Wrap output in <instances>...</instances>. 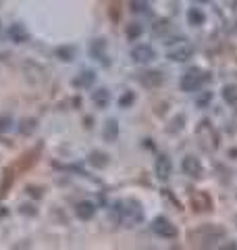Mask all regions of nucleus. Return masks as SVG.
Here are the masks:
<instances>
[{
    "mask_svg": "<svg viewBox=\"0 0 237 250\" xmlns=\"http://www.w3.org/2000/svg\"><path fill=\"white\" fill-rule=\"evenodd\" d=\"M113 215H115V221L125 225V228H136V225L144 221V208L133 198L117 200L113 207Z\"/></svg>",
    "mask_w": 237,
    "mask_h": 250,
    "instance_id": "nucleus-1",
    "label": "nucleus"
},
{
    "mask_svg": "<svg viewBox=\"0 0 237 250\" xmlns=\"http://www.w3.org/2000/svg\"><path fill=\"white\" fill-rule=\"evenodd\" d=\"M225 238V229L220 225H202L189 231V242L198 248H212Z\"/></svg>",
    "mask_w": 237,
    "mask_h": 250,
    "instance_id": "nucleus-2",
    "label": "nucleus"
},
{
    "mask_svg": "<svg viewBox=\"0 0 237 250\" xmlns=\"http://www.w3.org/2000/svg\"><path fill=\"white\" fill-rule=\"evenodd\" d=\"M196 136H198V140H200V144L206 152H212V150L218 148V134L208 121H202L200 125H198Z\"/></svg>",
    "mask_w": 237,
    "mask_h": 250,
    "instance_id": "nucleus-3",
    "label": "nucleus"
},
{
    "mask_svg": "<svg viewBox=\"0 0 237 250\" xmlns=\"http://www.w3.org/2000/svg\"><path fill=\"white\" fill-rule=\"evenodd\" d=\"M204 82H206V75H204L202 71H198V69H189V71H185L183 75H181V82H179V88L192 94V92H200V88L204 85Z\"/></svg>",
    "mask_w": 237,
    "mask_h": 250,
    "instance_id": "nucleus-4",
    "label": "nucleus"
},
{
    "mask_svg": "<svg viewBox=\"0 0 237 250\" xmlns=\"http://www.w3.org/2000/svg\"><path fill=\"white\" fill-rule=\"evenodd\" d=\"M192 54H194V46L187 40H181V42H175L167 50V59H171L173 62H185L192 59Z\"/></svg>",
    "mask_w": 237,
    "mask_h": 250,
    "instance_id": "nucleus-5",
    "label": "nucleus"
},
{
    "mask_svg": "<svg viewBox=\"0 0 237 250\" xmlns=\"http://www.w3.org/2000/svg\"><path fill=\"white\" fill-rule=\"evenodd\" d=\"M152 231L156 233V236L160 238H167V240H173L177 236V228L173 225L167 217H156L152 221Z\"/></svg>",
    "mask_w": 237,
    "mask_h": 250,
    "instance_id": "nucleus-6",
    "label": "nucleus"
},
{
    "mask_svg": "<svg viewBox=\"0 0 237 250\" xmlns=\"http://www.w3.org/2000/svg\"><path fill=\"white\" fill-rule=\"evenodd\" d=\"M23 73H25L29 83H44L46 82V69L42 65H38L34 61L23 62Z\"/></svg>",
    "mask_w": 237,
    "mask_h": 250,
    "instance_id": "nucleus-7",
    "label": "nucleus"
},
{
    "mask_svg": "<svg viewBox=\"0 0 237 250\" xmlns=\"http://www.w3.org/2000/svg\"><path fill=\"white\" fill-rule=\"evenodd\" d=\"M131 59L139 62V65H148V62H152L156 59V50L150 44H138L131 48Z\"/></svg>",
    "mask_w": 237,
    "mask_h": 250,
    "instance_id": "nucleus-8",
    "label": "nucleus"
},
{
    "mask_svg": "<svg viewBox=\"0 0 237 250\" xmlns=\"http://www.w3.org/2000/svg\"><path fill=\"white\" fill-rule=\"evenodd\" d=\"M154 173H156V177L160 179V182H167V179L171 177V173H173V163H171V159L167 154H160L156 159V163H154Z\"/></svg>",
    "mask_w": 237,
    "mask_h": 250,
    "instance_id": "nucleus-9",
    "label": "nucleus"
},
{
    "mask_svg": "<svg viewBox=\"0 0 237 250\" xmlns=\"http://www.w3.org/2000/svg\"><path fill=\"white\" fill-rule=\"evenodd\" d=\"M6 36H9L15 44H25V42H29V31L23 27L21 23H13V25L6 27Z\"/></svg>",
    "mask_w": 237,
    "mask_h": 250,
    "instance_id": "nucleus-10",
    "label": "nucleus"
},
{
    "mask_svg": "<svg viewBox=\"0 0 237 250\" xmlns=\"http://www.w3.org/2000/svg\"><path fill=\"white\" fill-rule=\"evenodd\" d=\"M181 169H183V173L189 175V177H200L202 175V163L196 159V156H185L183 161H181Z\"/></svg>",
    "mask_w": 237,
    "mask_h": 250,
    "instance_id": "nucleus-11",
    "label": "nucleus"
},
{
    "mask_svg": "<svg viewBox=\"0 0 237 250\" xmlns=\"http://www.w3.org/2000/svg\"><path fill=\"white\" fill-rule=\"evenodd\" d=\"M90 54L94 59H98L102 65H108V57H106V42L102 38H96V40L90 42Z\"/></svg>",
    "mask_w": 237,
    "mask_h": 250,
    "instance_id": "nucleus-12",
    "label": "nucleus"
},
{
    "mask_svg": "<svg viewBox=\"0 0 237 250\" xmlns=\"http://www.w3.org/2000/svg\"><path fill=\"white\" fill-rule=\"evenodd\" d=\"M138 80L141 85H146V88H158V85L164 83V75H162V71H144Z\"/></svg>",
    "mask_w": 237,
    "mask_h": 250,
    "instance_id": "nucleus-13",
    "label": "nucleus"
},
{
    "mask_svg": "<svg viewBox=\"0 0 237 250\" xmlns=\"http://www.w3.org/2000/svg\"><path fill=\"white\" fill-rule=\"evenodd\" d=\"M75 215L81 219V221H90V219L96 215V205L90 200H81L79 205L75 207Z\"/></svg>",
    "mask_w": 237,
    "mask_h": 250,
    "instance_id": "nucleus-14",
    "label": "nucleus"
},
{
    "mask_svg": "<svg viewBox=\"0 0 237 250\" xmlns=\"http://www.w3.org/2000/svg\"><path fill=\"white\" fill-rule=\"evenodd\" d=\"M194 210H210L212 208V200L206 192H196V196L192 198Z\"/></svg>",
    "mask_w": 237,
    "mask_h": 250,
    "instance_id": "nucleus-15",
    "label": "nucleus"
},
{
    "mask_svg": "<svg viewBox=\"0 0 237 250\" xmlns=\"http://www.w3.org/2000/svg\"><path fill=\"white\" fill-rule=\"evenodd\" d=\"M92 100H94V104H96L98 108H106L108 103H110V92H108L106 88L94 90V92H92Z\"/></svg>",
    "mask_w": 237,
    "mask_h": 250,
    "instance_id": "nucleus-16",
    "label": "nucleus"
},
{
    "mask_svg": "<svg viewBox=\"0 0 237 250\" xmlns=\"http://www.w3.org/2000/svg\"><path fill=\"white\" fill-rule=\"evenodd\" d=\"M90 165L92 167H96V169H104L106 165H108V154H104V152H100V150H94L92 154H90Z\"/></svg>",
    "mask_w": 237,
    "mask_h": 250,
    "instance_id": "nucleus-17",
    "label": "nucleus"
},
{
    "mask_svg": "<svg viewBox=\"0 0 237 250\" xmlns=\"http://www.w3.org/2000/svg\"><path fill=\"white\" fill-rule=\"evenodd\" d=\"M117 136H118V123H117V119H108L106 127H104V140L106 142H115Z\"/></svg>",
    "mask_w": 237,
    "mask_h": 250,
    "instance_id": "nucleus-18",
    "label": "nucleus"
},
{
    "mask_svg": "<svg viewBox=\"0 0 237 250\" xmlns=\"http://www.w3.org/2000/svg\"><path fill=\"white\" fill-rule=\"evenodd\" d=\"M187 21H189V25H202V23L206 21V15H204L202 9H189L187 11Z\"/></svg>",
    "mask_w": 237,
    "mask_h": 250,
    "instance_id": "nucleus-19",
    "label": "nucleus"
},
{
    "mask_svg": "<svg viewBox=\"0 0 237 250\" xmlns=\"http://www.w3.org/2000/svg\"><path fill=\"white\" fill-rule=\"evenodd\" d=\"M94 82H96V73H94V71H83V73L79 75L73 83H75V85H79V88H90V85H92Z\"/></svg>",
    "mask_w": 237,
    "mask_h": 250,
    "instance_id": "nucleus-20",
    "label": "nucleus"
},
{
    "mask_svg": "<svg viewBox=\"0 0 237 250\" xmlns=\"http://www.w3.org/2000/svg\"><path fill=\"white\" fill-rule=\"evenodd\" d=\"M54 54H57L60 61L69 62V61H73V59H75V48H73V46H59V48L54 50Z\"/></svg>",
    "mask_w": 237,
    "mask_h": 250,
    "instance_id": "nucleus-21",
    "label": "nucleus"
},
{
    "mask_svg": "<svg viewBox=\"0 0 237 250\" xmlns=\"http://www.w3.org/2000/svg\"><path fill=\"white\" fill-rule=\"evenodd\" d=\"M223 98L227 100L229 104H237V88L235 85H225V90H223Z\"/></svg>",
    "mask_w": 237,
    "mask_h": 250,
    "instance_id": "nucleus-22",
    "label": "nucleus"
},
{
    "mask_svg": "<svg viewBox=\"0 0 237 250\" xmlns=\"http://www.w3.org/2000/svg\"><path fill=\"white\" fill-rule=\"evenodd\" d=\"M36 119H25V121H21V127H19V131L23 136H29V134H34L36 131Z\"/></svg>",
    "mask_w": 237,
    "mask_h": 250,
    "instance_id": "nucleus-23",
    "label": "nucleus"
},
{
    "mask_svg": "<svg viewBox=\"0 0 237 250\" xmlns=\"http://www.w3.org/2000/svg\"><path fill=\"white\" fill-rule=\"evenodd\" d=\"M198 94V92H196ZM212 103V92H200V94H198V96H196V104L198 106H208Z\"/></svg>",
    "mask_w": 237,
    "mask_h": 250,
    "instance_id": "nucleus-24",
    "label": "nucleus"
},
{
    "mask_svg": "<svg viewBox=\"0 0 237 250\" xmlns=\"http://www.w3.org/2000/svg\"><path fill=\"white\" fill-rule=\"evenodd\" d=\"M141 31H144V29H141L139 23H129V25H127V38H129V40H136V38L141 36Z\"/></svg>",
    "mask_w": 237,
    "mask_h": 250,
    "instance_id": "nucleus-25",
    "label": "nucleus"
},
{
    "mask_svg": "<svg viewBox=\"0 0 237 250\" xmlns=\"http://www.w3.org/2000/svg\"><path fill=\"white\" fill-rule=\"evenodd\" d=\"M133 100H136V94L133 92H125L121 98H118V106L121 108H127L129 104H133Z\"/></svg>",
    "mask_w": 237,
    "mask_h": 250,
    "instance_id": "nucleus-26",
    "label": "nucleus"
},
{
    "mask_svg": "<svg viewBox=\"0 0 237 250\" xmlns=\"http://www.w3.org/2000/svg\"><path fill=\"white\" fill-rule=\"evenodd\" d=\"M131 11L133 13H146L148 11V4L146 2H141V0H131Z\"/></svg>",
    "mask_w": 237,
    "mask_h": 250,
    "instance_id": "nucleus-27",
    "label": "nucleus"
},
{
    "mask_svg": "<svg viewBox=\"0 0 237 250\" xmlns=\"http://www.w3.org/2000/svg\"><path fill=\"white\" fill-rule=\"evenodd\" d=\"M167 29H169V21H156V23H154V27H152V31H154L156 36L164 34Z\"/></svg>",
    "mask_w": 237,
    "mask_h": 250,
    "instance_id": "nucleus-28",
    "label": "nucleus"
},
{
    "mask_svg": "<svg viewBox=\"0 0 237 250\" xmlns=\"http://www.w3.org/2000/svg\"><path fill=\"white\" fill-rule=\"evenodd\" d=\"M29 196H34V198H42L44 196V192H42V188H29Z\"/></svg>",
    "mask_w": 237,
    "mask_h": 250,
    "instance_id": "nucleus-29",
    "label": "nucleus"
},
{
    "mask_svg": "<svg viewBox=\"0 0 237 250\" xmlns=\"http://www.w3.org/2000/svg\"><path fill=\"white\" fill-rule=\"evenodd\" d=\"M21 213H27V215H34V213H36V210H31V207H27V205H25V207H21Z\"/></svg>",
    "mask_w": 237,
    "mask_h": 250,
    "instance_id": "nucleus-30",
    "label": "nucleus"
},
{
    "mask_svg": "<svg viewBox=\"0 0 237 250\" xmlns=\"http://www.w3.org/2000/svg\"><path fill=\"white\" fill-rule=\"evenodd\" d=\"M6 215V208H2V207H0V217H4Z\"/></svg>",
    "mask_w": 237,
    "mask_h": 250,
    "instance_id": "nucleus-31",
    "label": "nucleus"
},
{
    "mask_svg": "<svg viewBox=\"0 0 237 250\" xmlns=\"http://www.w3.org/2000/svg\"><path fill=\"white\" fill-rule=\"evenodd\" d=\"M235 19H237V2H235Z\"/></svg>",
    "mask_w": 237,
    "mask_h": 250,
    "instance_id": "nucleus-32",
    "label": "nucleus"
}]
</instances>
